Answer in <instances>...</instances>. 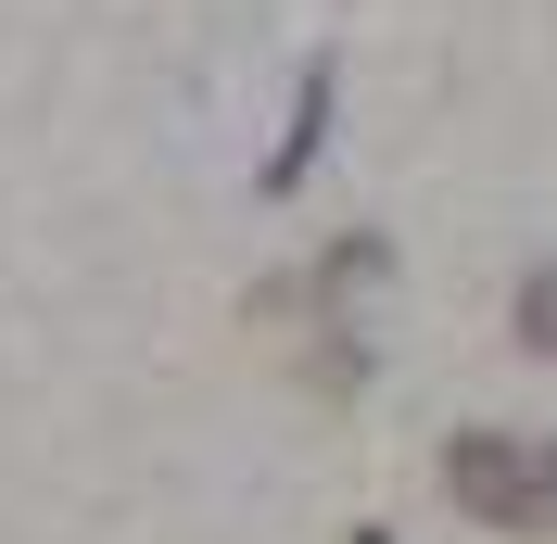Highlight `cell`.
Masks as SVG:
<instances>
[{
	"label": "cell",
	"instance_id": "1",
	"mask_svg": "<svg viewBox=\"0 0 557 544\" xmlns=\"http://www.w3.org/2000/svg\"><path fill=\"white\" fill-rule=\"evenodd\" d=\"M444 494L482 532H557V443L532 431H456L444 443Z\"/></svg>",
	"mask_w": 557,
	"mask_h": 544
},
{
	"label": "cell",
	"instance_id": "2",
	"mask_svg": "<svg viewBox=\"0 0 557 544\" xmlns=\"http://www.w3.org/2000/svg\"><path fill=\"white\" fill-rule=\"evenodd\" d=\"M520 342H532V355H557V267L520 279Z\"/></svg>",
	"mask_w": 557,
	"mask_h": 544
}]
</instances>
